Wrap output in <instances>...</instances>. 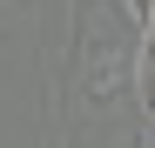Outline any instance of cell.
I'll use <instances>...</instances> for the list:
<instances>
[{"label": "cell", "mask_w": 155, "mask_h": 148, "mask_svg": "<svg viewBox=\"0 0 155 148\" xmlns=\"http://www.w3.org/2000/svg\"><path fill=\"white\" fill-rule=\"evenodd\" d=\"M135 88H142V114L155 121V27L142 40V54H135Z\"/></svg>", "instance_id": "1"}, {"label": "cell", "mask_w": 155, "mask_h": 148, "mask_svg": "<svg viewBox=\"0 0 155 148\" xmlns=\"http://www.w3.org/2000/svg\"><path fill=\"white\" fill-rule=\"evenodd\" d=\"M128 7H135V20H148V0H128Z\"/></svg>", "instance_id": "2"}, {"label": "cell", "mask_w": 155, "mask_h": 148, "mask_svg": "<svg viewBox=\"0 0 155 148\" xmlns=\"http://www.w3.org/2000/svg\"><path fill=\"white\" fill-rule=\"evenodd\" d=\"M142 27H155V0H148V20H142Z\"/></svg>", "instance_id": "3"}]
</instances>
